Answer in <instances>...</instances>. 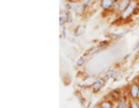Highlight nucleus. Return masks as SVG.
<instances>
[{"label":"nucleus","mask_w":139,"mask_h":108,"mask_svg":"<svg viewBox=\"0 0 139 108\" xmlns=\"http://www.w3.org/2000/svg\"><path fill=\"white\" fill-rule=\"evenodd\" d=\"M68 3H76V1H78V0H67Z\"/></svg>","instance_id":"2eb2a0df"},{"label":"nucleus","mask_w":139,"mask_h":108,"mask_svg":"<svg viewBox=\"0 0 139 108\" xmlns=\"http://www.w3.org/2000/svg\"><path fill=\"white\" fill-rule=\"evenodd\" d=\"M100 108H112V105L109 101H102L100 103Z\"/></svg>","instance_id":"423d86ee"},{"label":"nucleus","mask_w":139,"mask_h":108,"mask_svg":"<svg viewBox=\"0 0 139 108\" xmlns=\"http://www.w3.org/2000/svg\"><path fill=\"white\" fill-rule=\"evenodd\" d=\"M103 83H104L103 79H97L95 83L93 84V91H94V92L100 91V89L102 88V86H103Z\"/></svg>","instance_id":"20e7f679"},{"label":"nucleus","mask_w":139,"mask_h":108,"mask_svg":"<svg viewBox=\"0 0 139 108\" xmlns=\"http://www.w3.org/2000/svg\"><path fill=\"white\" fill-rule=\"evenodd\" d=\"M92 108H94V107H92Z\"/></svg>","instance_id":"a211bd4d"},{"label":"nucleus","mask_w":139,"mask_h":108,"mask_svg":"<svg viewBox=\"0 0 139 108\" xmlns=\"http://www.w3.org/2000/svg\"><path fill=\"white\" fill-rule=\"evenodd\" d=\"M130 4H131V0H122L120 3V5H118V11H120L121 13H123V12L129 7Z\"/></svg>","instance_id":"f03ea898"},{"label":"nucleus","mask_w":139,"mask_h":108,"mask_svg":"<svg viewBox=\"0 0 139 108\" xmlns=\"http://www.w3.org/2000/svg\"><path fill=\"white\" fill-rule=\"evenodd\" d=\"M116 0H101V6H102V8L104 9H108L110 8L112 6V4L115 3Z\"/></svg>","instance_id":"39448f33"},{"label":"nucleus","mask_w":139,"mask_h":108,"mask_svg":"<svg viewBox=\"0 0 139 108\" xmlns=\"http://www.w3.org/2000/svg\"><path fill=\"white\" fill-rule=\"evenodd\" d=\"M111 97L114 98V99H116V100L120 99V92L118 91H112L111 92Z\"/></svg>","instance_id":"0eeeda50"},{"label":"nucleus","mask_w":139,"mask_h":108,"mask_svg":"<svg viewBox=\"0 0 139 108\" xmlns=\"http://www.w3.org/2000/svg\"><path fill=\"white\" fill-rule=\"evenodd\" d=\"M108 43H109V42H108V41H104V42H102V43H101V44H100V45H98V47H101V48H103V45L108 44Z\"/></svg>","instance_id":"4468645a"},{"label":"nucleus","mask_w":139,"mask_h":108,"mask_svg":"<svg viewBox=\"0 0 139 108\" xmlns=\"http://www.w3.org/2000/svg\"><path fill=\"white\" fill-rule=\"evenodd\" d=\"M130 95L132 99H138L139 98V86L137 84H132L130 87Z\"/></svg>","instance_id":"f257e3e1"},{"label":"nucleus","mask_w":139,"mask_h":108,"mask_svg":"<svg viewBox=\"0 0 139 108\" xmlns=\"http://www.w3.org/2000/svg\"><path fill=\"white\" fill-rule=\"evenodd\" d=\"M134 6H136V5H134V3H133V1H131V4H130V5H129V7H128V8H126L124 12H123L122 17H128L129 15H130V14L132 13V12H133Z\"/></svg>","instance_id":"7ed1b4c3"},{"label":"nucleus","mask_w":139,"mask_h":108,"mask_svg":"<svg viewBox=\"0 0 139 108\" xmlns=\"http://www.w3.org/2000/svg\"><path fill=\"white\" fill-rule=\"evenodd\" d=\"M82 30H84V29H82V27H80V29H76V31H75V36L80 35V34L82 33Z\"/></svg>","instance_id":"ddd939ff"},{"label":"nucleus","mask_w":139,"mask_h":108,"mask_svg":"<svg viewBox=\"0 0 139 108\" xmlns=\"http://www.w3.org/2000/svg\"><path fill=\"white\" fill-rule=\"evenodd\" d=\"M84 8H85L84 5L78 6V7H76V12H78V13H82V9H84Z\"/></svg>","instance_id":"9b49d317"},{"label":"nucleus","mask_w":139,"mask_h":108,"mask_svg":"<svg viewBox=\"0 0 139 108\" xmlns=\"http://www.w3.org/2000/svg\"><path fill=\"white\" fill-rule=\"evenodd\" d=\"M137 9H138V11H139V4H138V5H137Z\"/></svg>","instance_id":"f3484780"},{"label":"nucleus","mask_w":139,"mask_h":108,"mask_svg":"<svg viewBox=\"0 0 139 108\" xmlns=\"http://www.w3.org/2000/svg\"><path fill=\"white\" fill-rule=\"evenodd\" d=\"M134 49H139V42H138V43H137V45H136V47H134Z\"/></svg>","instance_id":"dca6fc26"},{"label":"nucleus","mask_w":139,"mask_h":108,"mask_svg":"<svg viewBox=\"0 0 139 108\" xmlns=\"http://www.w3.org/2000/svg\"><path fill=\"white\" fill-rule=\"evenodd\" d=\"M125 105V99H121L120 103H118V108H123V106Z\"/></svg>","instance_id":"1a4fd4ad"},{"label":"nucleus","mask_w":139,"mask_h":108,"mask_svg":"<svg viewBox=\"0 0 139 108\" xmlns=\"http://www.w3.org/2000/svg\"><path fill=\"white\" fill-rule=\"evenodd\" d=\"M84 61H85L84 57H81L80 59H78V62H76V65H78V66H81L82 64H84Z\"/></svg>","instance_id":"9d476101"},{"label":"nucleus","mask_w":139,"mask_h":108,"mask_svg":"<svg viewBox=\"0 0 139 108\" xmlns=\"http://www.w3.org/2000/svg\"><path fill=\"white\" fill-rule=\"evenodd\" d=\"M100 49H101V47H96V48H94L93 50H90V51H89V55H93V53L97 52V51H98Z\"/></svg>","instance_id":"6e6552de"},{"label":"nucleus","mask_w":139,"mask_h":108,"mask_svg":"<svg viewBox=\"0 0 139 108\" xmlns=\"http://www.w3.org/2000/svg\"><path fill=\"white\" fill-rule=\"evenodd\" d=\"M130 107H131V108H139V106L137 105V102L132 101V102H130Z\"/></svg>","instance_id":"f8f14e48"}]
</instances>
